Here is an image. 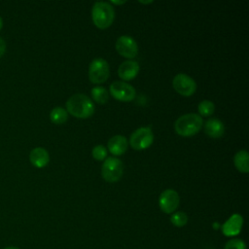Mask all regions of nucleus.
<instances>
[{"mask_svg":"<svg viewBox=\"0 0 249 249\" xmlns=\"http://www.w3.org/2000/svg\"><path fill=\"white\" fill-rule=\"evenodd\" d=\"M66 108L72 116L81 119L89 118L94 112L93 102L83 93H76L70 96L66 101Z\"/></svg>","mask_w":249,"mask_h":249,"instance_id":"f257e3e1","label":"nucleus"},{"mask_svg":"<svg viewBox=\"0 0 249 249\" xmlns=\"http://www.w3.org/2000/svg\"><path fill=\"white\" fill-rule=\"evenodd\" d=\"M203 121L199 115L189 113L179 117L176 120L174 128L175 131L181 136H192L200 130Z\"/></svg>","mask_w":249,"mask_h":249,"instance_id":"f03ea898","label":"nucleus"},{"mask_svg":"<svg viewBox=\"0 0 249 249\" xmlns=\"http://www.w3.org/2000/svg\"><path fill=\"white\" fill-rule=\"evenodd\" d=\"M93 23L101 29L109 27L115 18V10L108 2H95L91 9Z\"/></svg>","mask_w":249,"mask_h":249,"instance_id":"7ed1b4c3","label":"nucleus"},{"mask_svg":"<svg viewBox=\"0 0 249 249\" xmlns=\"http://www.w3.org/2000/svg\"><path fill=\"white\" fill-rule=\"evenodd\" d=\"M124 172V164L121 160L115 157H109L102 164L101 174L105 181L113 183L121 179Z\"/></svg>","mask_w":249,"mask_h":249,"instance_id":"20e7f679","label":"nucleus"},{"mask_svg":"<svg viewBox=\"0 0 249 249\" xmlns=\"http://www.w3.org/2000/svg\"><path fill=\"white\" fill-rule=\"evenodd\" d=\"M110 74L108 62L101 57L91 60L89 66V78L93 84L104 83Z\"/></svg>","mask_w":249,"mask_h":249,"instance_id":"39448f33","label":"nucleus"},{"mask_svg":"<svg viewBox=\"0 0 249 249\" xmlns=\"http://www.w3.org/2000/svg\"><path fill=\"white\" fill-rule=\"evenodd\" d=\"M154 141V134L152 129L148 126H142L132 132L129 138L131 147L135 150H145L152 145Z\"/></svg>","mask_w":249,"mask_h":249,"instance_id":"423d86ee","label":"nucleus"},{"mask_svg":"<svg viewBox=\"0 0 249 249\" xmlns=\"http://www.w3.org/2000/svg\"><path fill=\"white\" fill-rule=\"evenodd\" d=\"M110 93L117 100L128 102L134 99L136 92L131 85L124 81H115L110 86Z\"/></svg>","mask_w":249,"mask_h":249,"instance_id":"0eeeda50","label":"nucleus"},{"mask_svg":"<svg viewBox=\"0 0 249 249\" xmlns=\"http://www.w3.org/2000/svg\"><path fill=\"white\" fill-rule=\"evenodd\" d=\"M172 85L174 89L184 96H191L196 89V83L195 80L187 74L183 73L177 74L173 78Z\"/></svg>","mask_w":249,"mask_h":249,"instance_id":"6e6552de","label":"nucleus"},{"mask_svg":"<svg viewBox=\"0 0 249 249\" xmlns=\"http://www.w3.org/2000/svg\"><path fill=\"white\" fill-rule=\"evenodd\" d=\"M116 50L122 56L126 58H133L138 53V46L132 37L128 35H123L117 39Z\"/></svg>","mask_w":249,"mask_h":249,"instance_id":"1a4fd4ad","label":"nucleus"},{"mask_svg":"<svg viewBox=\"0 0 249 249\" xmlns=\"http://www.w3.org/2000/svg\"><path fill=\"white\" fill-rule=\"evenodd\" d=\"M180 202L179 195L176 191L172 189H167L163 191L159 198V204L162 212L166 214H170L174 212Z\"/></svg>","mask_w":249,"mask_h":249,"instance_id":"9d476101","label":"nucleus"},{"mask_svg":"<svg viewBox=\"0 0 249 249\" xmlns=\"http://www.w3.org/2000/svg\"><path fill=\"white\" fill-rule=\"evenodd\" d=\"M243 225V218L241 215L232 214L223 225L222 232L226 236H235L240 233Z\"/></svg>","mask_w":249,"mask_h":249,"instance_id":"9b49d317","label":"nucleus"},{"mask_svg":"<svg viewBox=\"0 0 249 249\" xmlns=\"http://www.w3.org/2000/svg\"><path fill=\"white\" fill-rule=\"evenodd\" d=\"M139 72V64L135 60H126L124 61L118 70V74L120 78L124 81H129L134 79Z\"/></svg>","mask_w":249,"mask_h":249,"instance_id":"f8f14e48","label":"nucleus"},{"mask_svg":"<svg viewBox=\"0 0 249 249\" xmlns=\"http://www.w3.org/2000/svg\"><path fill=\"white\" fill-rule=\"evenodd\" d=\"M107 146L111 154L115 156H121L126 151L128 143H127V139L124 136L115 135L109 139Z\"/></svg>","mask_w":249,"mask_h":249,"instance_id":"ddd939ff","label":"nucleus"},{"mask_svg":"<svg viewBox=\"0 0 249 249\" xmlns=\"http://www.w3.org/2000/svg\"><path fill=\"white\" fill-rule=\"evenodd\" d=\"M204 131L212 138H219L225 132V125L219 119L210 118L204 124Z\"/></svg>","mask_w":249,"mask_h":249,"instance_id":"4468645a","label":"nucleus"},{"mask_svg":"<svg viewBox=\"0 0 249 249\" xmlns=\"http://www.w3.org/2000/svg\"><path fill=\"white\" fill-rule=\"evenodd\" d=\"M29 160L34 166L41 168L49 163L50 156L45 148L36 147L33 150H31L29 154Z\"/></svg>","mask_w":249,"mask_h":249,"instance_id":"2eb2a0df","label":"nucleus"},{"mask_svg":"<svg viewBox=\"0 0 249 249\" xmlns=\"http://www.w3.org/2000/svg\"><path fill=\"white\" fill-rule=\"evenodd\" d=\"M233 162L235 167L243 173H247L249 171V163H248V152L245 150L238 151L234 158Z\"/></svg>","mask_w":249,"mask_h":249,"instance_id":"dca6fc26","label":"nucleus"},{"mask_svg":"<svg viewBox=\"0 0 249 249\" xmlns=\"http://www.w3.org/2000/svg\"><path fill=\"white\" fill-rule=\"evenodd\" d=\"M50 118L53 124H60L67 121L68 114L67 111L62 107H54L50 113Z\"/></svg>","mask_w":249,"mask_h":249,"instance_id":"f3484780","label":"nucleus"},{"mask_svg":"<svg viewBox=\"0 0 249 249\" xmlns=\"http://www.w3.org/2000/svg\"><path fill=\"white\" fill-rule=\"evenodd\" d=\"M91 96L94 101L99 104H104L107 102L109 93L107 89L103 87H94L91 89Z\"/></svg>","mask_w":249,"mask_h":249,"instance_id":"a211bd4d","label":"nucleus"},{"mask_svg":"<svg viewBox=\"0 0 249 249\" xmlns=\"http://www.w3.org/2000/svg\"><path fill=\"white\" fill-rule=\"evenodd\" d=\"M197 110H198V113L200 114L199 116H203V117H208V116H211L213 113H214V110H215V106H214V103L210 100H202L199 102L198 106H197Z\"/></svg>","mask_w":249,"mask_h":249,"instance_id":"6ab92c4d","label":"nucleus"},{"mask_svg":"<svg viewBox=\"0 0 249 249\" xmlns=\"http://www.w3.org/2000/svg\"><path fill=\"white\" fill-rule=\"evenodd\" d=\"M170 222L178 228L184 227L188 223V216L185 212L183 211H177L173 213L170 217Z\"/></svg>","mask_w":249,"mask_h":249,"instance_id":"aec40b11","label":"nucleus"},{"mask_svg":"<svg viewBox=\"0 0 249 249\" xmlns=\"http://www.w3.org/2000/svg\"><path fill=\"white\" fill-rule=\"evenodd\" d=\"M224 249H247V247L242 239L231 238L226 242Z\"/></svg>","mask_w":249,"mask_h":249,"instance_id":"412c9836","label":"nucleus"},{"mask_svg":"<svg viewBox=\"0 0 249 249\" xmlns=\"http://www.w3.org/2000/svg\"><path fill=\"white\" fill-rule=\"evenodd\" d=\"M92 157L97 160H102L107 157V149L103 145H96L92 149Z\"/></svg>","mask_w":249,"mask_h":249,"instance_id":"4be33fe9","label":"nucleus"},{"mask_svg":"<svg viewBox=\"0 0 249 249\" xmlns=\"http://www.w3.org/2000/svg\"><path fill=\"white\" fill-rule=\"evenodd\" d=\"M6 51V42L2 37H0V57L4 54Z\"/></svg>","mask_w":249,"mask_h":249,"instance_id":"5701e85b","label":"nucleus"},{"mask_svg":"<svg viewBox=\"0 0 249 249\" xmlns=\"http://www.w3.org/2000/svg\"><path fill=\"white\" fill-rule=\"evenodd\" d=\"M111 3H113V4H117V5H121V4L125 3V1H111Z\"/></svg>","mask_w":249,"mask_h":249,"instance_id":"b1692460","label":"nucleus"},{"mask_svg":"<svg viewBox=\"0 0 249 249\" xmlns=\"http://www.w3.org/2000/svg\"><path fill=\"white\" fill-rule=\"evenodd\" d=\"M4 249H19V248H18L16 246H8V247H5Z\"/></svg>","mask_w":249,"mask_h":249,"instance_id":"393cba45","label":"nucleus"},{"mask_svg":"<svg viewBox=\"0 0 249 249\" xmlns=\"http://www.w3.org/2000/svg\"><path fill=\"white\" fill-rule=\"evenodd\" d=\"M140 3H144V4H149V3H152L153 1H139Z\"/></svg>","mask_w":249,"mask_h":249,"instance_id":"a878e982","label":"nucleus"},{"mask_svg":"<svg viewBox=\"0 0 249 249\" xmlns=\"http://www.w3.org/2000/svg\"><path fill=\"white\" fill-rule=\"evenodd\" d=\"M2 26H3V19H2V18L0 17V29L2 28Z\"/></svg>","mask_w":249,"mask_h":249,"instance_id":"bb28decb","label":"nucleus"},{"mask_svg":"<svg viewBox=\"0 0 249 249\" xmlns=\"http://www.w3.org/2000/svg\"><path fill=\"white\" fill-rule=\"evenodd\" d=\"M213 227H214V229H217V228H219V224L214 223V224H213Z\"/></svg>","mask_w":249,"mask_h":249,"instance_id":"cd10ccee","label":"nucleus"}]
</instances>
